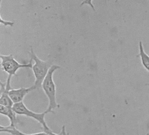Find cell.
<instances>
[{
  "label": "cell",
  "instance_id": "obj_1",
  "mask_svg": "<svg viewBox=\"0 0 149 135\" xmlns=\"http://www.w3.org/2000/svg\"><path fill=\"white\" fill-rule=\"evenodd\" d=\"M60 68V66L54 64L49 70L42 84V88L48 99V106L46 110L48 113H54V110L60 107L56 101V85L53 78L54 72Z\"/></svg>",
  "mask_w": 149,
  "mask_h": 135
},
{
  "label": "cell",
  "instance_id": "obj_2",
  "mask_svg": "<svg viewBox=\"0 0 149 135\" xmlns=\"http://www.w3.org/2000/svg\"><path fill=\"white\" fill-rule=\"evenodd\" d=\"M29 55L31 59L35 62L32 68L35 78L34 85L36 89H39L42 88L43 80L47 74L49 70L54 64H52L50 61L41 60L36 55L32 47H30Z\"/></svg>",
  "mask_w": 149,
  "mask_h": 135
},
{
  "label": "cell",
  "instance_id": "obj_3",
  "mask_svg": "<svg viewBox=\"0 0 149 135\" xmlns=\"http://www.w3.org/2000/svg\"><path fill=\"white\" fill-rule=\"evenodd\" d=\"M1 68L8 76L13 77L15 75L19 69L23 68H32L33 61L30 59L29 63H20L18 62L14 57L13 55H1Z\"/></svg>",
  "mask_w": 149,
  "mask_h": 135
},
{
  "label": "cell",
  "instance_id": "obj_4",
  "mask_svg": "<svg viewBox=\"0 0 149 135\" xmlns=\"http://www.w3.org/2000/svg\"><path fill=\"white\" fill-rule=\"evenodd\" d=\"M13 109L17 115L26 116L37 121L42 125L43 131L51 129L48 126L45 120V116L48 114L46 111L41 113L34 112L29 109L23 102L15 104Z\"/></svg>",
  "mask_w": 149,
  "mask_h": 135
},
{
  "label": "cell",
  "instance_id": "obj_5",
  "mask_svg": "<svg viewBox=\"0 0 149 135\" xmlns=\"http://www.w3.org/2000/svg\"><path fill=\"white\" fill-rule=\"evenodd\" d=\"M12 77L8 76L6 82L3 83L1 81V97H0V105L8 108H13L14 103L12 101L9 95V90L13 88L11 87V79Z\"/></svg>",
  "mask_w": 149,
  "mask_h": 135
},
{
  "label": "cell",
  "instance_id": "obj_6",
  "mask_svg": "<svg viewBox=\"0 0 149 135\" xmlns=\"http://www.w3.org/2000/svg\"><path fill=\"white\" fill-rule=\"evenodd\" d=\"M36 89L34 85L29 88L22 87L18 89H12L9 91V95L14 104L23 102V99L29 92Z\"/></svg>",
  "mask_w": 149,
  "mask_h": 135
},
{
  "label": "cell",
  "instance_id": "obj_7",
  "mask_svg": "<svg viewBox=\"0 0 149 135\" xmlns=\"http://www.w3.org/2000/svg\"><path fill=\"white\" fill-rule=\"evenodd\" d=\"M0 113L1 115L7 117L10 121V127H16L19 123L17 114L14 111L13 108H8L0 105Z\"/></svg>",
  "mask_w": 149,
  "mask_h": 135
},
{
  "label": "cell",
  "instance_id": "obj_8",
  "mask_svg": "<svg viewBox=\"0 0 149 135\" xmlns=\"http://www.w3.org/2000/svg\"><path fill=\"white\" fill-rule=\"evenodd\" d=\"M0 131L1 132L9 133L12 135H47L46 132H44L33 134H26L19 130L16 127H10L9 125L7 126L1 125L0 127Z\"/></svg>",
  "mask_w": 149,
  "mask_h": 135
},
{
  "label": "cell",
  "instance_id": "obj_9",
  "mask_svg": "<svg viewBox=\"0 0 149 135\" xmlns=\"http://www.w3.org/2000/svg\"><path fill=\"white\" fill-rule=\"evenodd\" d=\"M139 54L137 56L140 57L141 63L145 69L149 72V56L146 53L143 47L142 42L140 41L139 44Z\"/></svg>",
  "mask_w": 149,
  "mask_h": 135
},
{
  "label": "cell",
  "instance_id": "obj_10",
  "mask_svg": "<svg viewBox=\"0 0 149 135\" xmlns=\"http://www.w3.org/2000/svg\"><path fill=\"white\" fill-rule=\"evenodd\" d=\"M1 23L3 24L4 26H13L14 25V22H13L10 21L5 20L2 19V17L1 16Z\"/></svg>",
  "mask_w": 149,
  "mask_h": 135
},
{
  "label": "cell",
  "instance_id": "obj_11",
  "mask_svg": "<svg viewBox=\"0 0 149 135\" xmlns=\"http://www.w3.org/2000/svg\"><path fill=\"white\" fill-rule=\"evenodd\" d=\"M60 135H69L68 133L67 132L66 130V126L65 125H63L62 127L60 133Z\"/></svg>",
  "mask_w": 149,
  "mask_h": 135
},
{
  "label": "cell",
  "instance_id": "obj_12",
  "mask_svg": "<svg viewBox=\"0 0 149 135\" xmlns=\"http://www.w3.org/2000/svg\"><path fill=\"white\" fill-rule=\"evenodd\" d=\"M44 132H46L47 135H60V134H57L53 132L51 129L49 130L44 131Z\"/></svg>",
  "mask_w": 149,
  "mask_h": 135
},
{
  "label": "cell",
  "instance_id": "obj_13",
  "mask_svg": "<svg viewBox=\"0 0 149 135\" xmlns=\"http://www.w3.org/2000/svg\"><path fill=\"white\" fill-rule=\"evenodd\" d=\"M146 86H149V83L146 84Z\"/></svg>",
  "mask_w": 149,
  "mask_h": 135
},
{
  "label": "cell",
  "instance_id": "obj_14",
  "mask_svg": "<svg viewBox=\"0 0 149 135\" xmlns=\"http://www.w3.org/2000/svg\"><path fill=\"white\" fill-rule=\"evenodd\" d=\"M146 135H149V133H147V134H146Z\"/></svg>",
  "mask_w": 149,
  "mask_h": 135
}]
</instances>
